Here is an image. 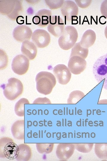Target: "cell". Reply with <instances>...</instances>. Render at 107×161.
<instances>
[{"instance_id":"cell-1","label":"cell","mask_w":107,"mask_h":161,"mask_svg":"<svg viewBox=\"0 0 107 161\" xmlns=\"http://www.w3.org/2000/svg\"><path fill=\"white\" fill-rule=\"evenodd\" d=\"M35 80L38 92L44 95L50 94L56 83L54 76L51 73L42 71L37 75Z\"/></svg>"},{"instance_id":"cell-2","label":"cell","mask_w":107,"mask_h":161,"mask_svg":"<svg viewBox=\"0 0 107 161\" xmlns=\"http://www.w3.org/2000/svg\"><path fill=\"white\" fill-rule=\"evenodd\" d=\"M21 0H0V12L7 15L10 19L15 20L19 16L23 10Z\"/></svg>"},{"instance_id":"cell-3","label":"cell","mask_w":107,"mask_h":161,"mask_svg":"<svg viewBox=\"0 0 107 161\" xmlns=\"http://www.w3.org/2000/svg\"><path fill=\"white\" fill-rule=\"evenodd\" d=\"M78 37V33L75 28L72 26H67L64 28L58 39L59 46L62 49L69 50L76 43Z\"/></svg>"},{"instance_id":"cell-4","label":"cell","mask_w":107,"mask_h":161,"mask_svg":"<svg viewBox=\"0 0 107 161\" xmlns=\"http://www.w3.org/2000/svg\"><path fill=\"white\" fill-rule=\"evenodd\" d=\"M92 70L96 80L98 83L104 80L103 88L107 90V53L97 59Z\"/></svg>"},{"instance_id":"cell-5","label":"cell","mask_w":107,"mask_h":161,"mask_svg":"<svg viewBox=\"0 0 107 161\" xmlns=\"http://www.w3.org/2000/svg\"><path fill=\"white\" fill-rule=\"evenodd\" d=\"M1 86L5 97L8 100H14L22 93L23 88L21 81L15 78H11L8 80L6 84Z\"/></svg>"},{"instance_id":"cell-6","label":"cell","mask_w":107,"mask_h":161,"mask_svg":"<svg viewBox=\"0 0 107 161\" xmlns=\"http://www.w3.org/2000/svg\"><path fill=\"white\" fill-rule=\"evenodd\" d=\"M18 146L13 140L8 137H4L0 139V157L13 160L17 156Z\"/></svg>"},{"instance_id":"cell-7","label":"cell","mask_w":107,"mask_h":161,"mask_svg":"<svg viewBox=\"0 0 107 161\" xmlns=\"http://www.w3.org/2000/svg\"><path fill=\"white\" fill-rule=\"evenodd\" d=\"M29 65V59L25 55L20 54L13 59L11 67L15 73L20 75L25 74L28 71Z\"/></svg>"},{"instance_id":"cell-8","label":"cell","mask_w":107,"mask_h":161,"mask_svg":"<svg viewBox=\"0 0 107 161\" xmlns=\"http://www.w3.org/2000/svg\"><path fill=\"white\" fill-rule=\"evenodd\" d=\"M32 42L37 47L43 48L47 46L51 41L49 34L45 30L38 29L34 31L32 36Z\"/></svg>"},{"instance_id":"cell-9","label":"cell","mask_w":107,"mask_h":161,"mask_svg":"<svg viewBox=\"0 0 107 161\" xmlns=\"http://www.w3.org/2000/svg\"><path fill=\"white\" fill-rule=\"evenodd\" d=\"M61 13L68 21H71L76 18L78 13V8L75 3L71 0H64L61 8Z\"/></svg>"},{"instance_id":"cell-10","label":"cell","mask_w":107,"mask_h":161,"mask_svg":"<svg viewBox=\"0 0 107 161\" xmlns=\"http://www.w3.org/2000/svg\"><path fill=\"white\" fill-rule=\"evenodd\" d=\"M64 29L63 20L59 16H51L48 25V31L55 37H58L62 34Z\"/></svg>"},{"instance_id":"cell-11","label":"cell","mask_w":107,"mask_h":161,"mask_svg":"<svg viewBox=\"0 0 107 161\" xmlns=\"http://www.w3.org/2000/svg\"><path fill=\"white\" fill-rule=\"evenodd\" d=\"M53 72L58 81L62 85H66L70 81L71 73L68 68L63 64H59L53 68Z\"/></svg>"},{"instance_id":"cell-12","label":"cell","mask_w":107,"mask_h":161,"mask_svg":"<svg viewBox=\"0 0 107 161\" xmlns=\"http://www.w3.org/2000/svg\"><path fill=\"white\" fill-rule=\"evenodd\" d=\"M86 62L85 59L78 56H74L70 58L68 68L71 73L75 75H78L86 69Z\"/></svg>"},{"instance_id":"cell-13","label":"cell","mask_w":107,"mask_h":161,"mask_svg":"<svg viewBox=\"0 0 107 161\" xmlns=\"http://www.w3.org/2000/svg\"><path fill=\"white\" fill-rule=\"evenodd\" d=\"M75 148L74 143H59L56 149V155L60 160L66 161L73 155Z\"/></svg>"},{"instance_id":"cell-14","label":"cell","mask_w":107,"mask_h":161,"mask_svg":"<svg viewBox=\"0 0 107 161\" xmlns=\"http://www.w3.org/2000/svg\"><path fill=\"white\" fill-rule=\"evenodd\" d=\"M33 32L28 26L21 25L15 27L13 31V36L17 41L23 42L30 39Z\"/></svg>"},{"instance_id":"cell-15","label":"cell","mask_w":107,"mask_h":161,"mask_svg":"<svg viewBox=\"0 0 107 161\" xmlns=\"http://www.w3.org/2000/svg\"><path fill=\"white\" fill-rule=\"evenodd\" d=\"M52 16L51 11L45 9L38 11L32 18V22L35 24L41 27L48 26Z\"/></svg>"},{"instance_id":"cell-16","label":"cell","mask_w":107,"mask_h":161,"mask_svg":"<svg viewBox=\"0 0 107 161\" xmlns=\"http://www.w3.org/2000/svg\"><path fill=\"white\" fill-rule=\"evenodd\" d=\"M21 51L23 55L31 60L35 58L37 53L36 46L33 42L29 41L22 42Z\"/></svg>"},{"instance_id":"cell-17","label":"cell","mask_w":107,"mask_h":161,"mask_svg":"<svg viewBox=\"0 0 107 161\" xmlns=\"http://www.w3.org/2000/svg\"><path fill=\"white\" fill-rule=\"evenodd\" d=\"M11 131L14 137L17 140L24 139V121L19 120L15 122L12 124Z\"/></svg>"},{"instance_id":"cell-18","label":"cell","mask_w":107,"mask_h":161,"mask_svg":"<svg viewBox=\"0 0 107 161\" xmlns=\"http://www.w3.org/2000/svg\"><path fill=\"white\" fill-rule=\"evenodd\" d=\"M96 39L95 32L92 30L89 29L84 33L79 42L82 47L88 48L93 45Z\"/></svg>"},{"instance_id":"cell-19","label":"cell","mask_w":107,"mask_h":161,"mask_svg":"<svg viewBox=\"0 0 107 161\" xmlns=\"http://www.w3.org/2000/svg\"><path fill=\"white\" fill-rule=\"evenodd\" d=\"M18 151L15 159L17 161H27L31 158L32 152L30 147L27 144L22 143L18 145Z\"/></svg>"},{"instance_id":"cell-20","label":"cell","mask_w":107,"mask_h":161,"mask_svg":"<svg viewBox=\"0 0 107 161\" xmlns=\"http://www.w3.org/2000/svg\"><path fill=\"white\" fill-rule=\"evenodd\" d=\"M88 52V48L82 47L80 45L79 42H78L76 43L72 48L70 58L77 56L85 59L87 57Z\"/></svg>"},{"instance_id":"cell-21","label":"cell","mask_w":107,"mask_h":161,"mask_svg":"<svg viewBox=\"0 0 107 161\" xmlns=\"http://www.w3.org/2000/svg\"><path fill=\"white\" fill-rule=\"evenodd\" d=\"M94 150L96 155L99 158L107 159V143H95Z\"/></svg>"},{"instance_id":"cell-22","label":"cell","mask_w":107,"mask_h":161,"mask_svg":"<svg viewBox=\"0 0 107 161\" xmlns=\"http://www.w3.org/2000/svg\"><path fill=\"white\" fill-rule=\"evenodd\" d=\"M25 104H29V102L27 99L24 98L21 99L16 103L15 106V112L18 116H24V106Z\"/></svg>"},{"instance_id":"cell-23","label":"cell","mask_w":107,"mask_h":161,"mask_svg":"<svg viewBox=\"0 0 107 161\" xmlns=\"http://www.w3.org/2000/svg\"><path fill=\"white\" fill-rule=\"evenodd\" d=\"M85 96L84 93L79 90H75L72 92L67 99L68 104H75L78 103Z\"/></svg>"},{"instance_id":"cell-24","label":"cell","mask_w":107,"mask_h":161,"mask_svg":"<svg viewBox=\"0 0 107 161\" xmlns=\"http://www.w3.org/2000/svg\"><path fill=\"white\" fill-rule=\"evenodd\" d=\"M53 143H37L36 147L38 151L41 154H49L53 151Z\"/></svg>"},{"instance_id":"cell-25","label":"cell","mask_w":107,"mask_h":161,"mask_svg":"<svg viewBox=\"0 0 107 161\" xmlns=\"http://www.w3.org/2000/svg\"><path fill=\"white\" fill-rule=\"evenodd\" d=\"M75 148L78 151L87 153L92 150L94 143H75Z\"/></svg>"},{"instance_id":"cell-26","label":"cell","mask_w":107,"mask_h":161,"mask_svg":"<svg viewBox=\"0 0 107 161\" xmlns=\"http://www.w3.org/2000/svg\"><path fill=\"white\" fill-rule=\"evenodd\" d=\"M45 1L46 5L51 10L56 9L62 6L64 1L63 0H46Z\"/></svg>"},{"instance_id":"cell-27","label":"cell","mask_w":107,"mask_h":161,"mask_svg":"<svg viewBox=\"0 0 107 161\" xmlns=\"http://www.w3.org/2000/svg\"><path fill=\"white\" fill-rule=\"evenodd\" d=\"M77 5L82 8H86L88 7L91 4V0H75Z\"/></svg>"},{"instance_id":"cell-28","label":"cell","mask_w":107,"mask_h":161,"mask_svg":"<svg viewBox=\"0 0 107 161\" xmlns=\"http://www.w3.org/2000/svg\"><path fill=\"white\" fill-rule=\"evenodd\" d=\"M100 10L102 15L107 18V0H104L101 3Z\"/></svg>"},{"instance_id":"cell-29","label":"cell","mask_w":107,"mask_h":161,"mask_svg":"<svg viewBox=\"0 0 107 161\" xmlns=\"http://www.w3.org/2000/svg\"><path fill=\"white\" fill-rule=\"evenodd\" d=\"M34 104L49 103L51 104L50 100L48 98H38L36 99L33 102Z\"/></svg>"},{"instance_id":"cell-30","label":"cell","mask_w":107,"mask_h":161,"mask_svg":"<svg viewBox=\"0 0 107 161\" xmlns=\"http://www.w3.org/2000/svg\"><path fill=\"white\" fill-rule=\"evenodd\" d=\"M104 34L106 38L107 39V25L105 29Z\"/></svg>"}]
</instances>
